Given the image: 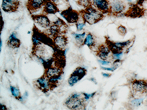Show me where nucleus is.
<instances>
[{
    "mask_svg": "<svg viewBox=\"0 0 147 110\" xmlns=\"http://www.w3.org/2000/svg\"><path fill=\"white\" fill-rule=\"evenodd\" d=\"M83 20L90 25L96 23L104 18V14L93 6L92 5L80 12Z\"/></svg>",
    "mask_w": 147,
    "mask_h": 110,
    "instance_id": "nucleus-1",
    "label": "nucleus"
},
{
    "mask_svg": "<svg viewBox=\"0 0 147 110\" xmlns=\"http://www.w3.org/2000/svg\"><path fill=\"white\" fill-rule=\"evenodd\" d=\"M86 101L83 93H75L67 98L64 105L70 110H85Z\"/></svg>",
    "mask_w": 147,
    "mask_h": 110,
    "instance_id": "nucleus-2",
    "label": "nucleus"
},
{
    "mask_svg": "<svg viewBox=\"0 0 147 110\" xmlns=\"http://www.w3.org/2000/svg\"><path fill=\"white\" fill-rule=\"evenodd\" d=\"M105 39V44L109 48L112 54L123 52L125 48L128 47L132 42V40H129L126 42H114L110 40L106 36Z\"/></svg>",
    "mask_w": 147,
    "mask_h": 110,
    "instance_id": "nucleus-3",
    "label": "nucleus"
},
{
    "mask_svg": "<svg viewBox=\"0 0 147 110\" xmlns=\"http://www.w3.org/2000/svg\"><path fill=\"white\" fill-rule=\"evenodd\" d=\"M145 12V10L136 3H130L129 9L123 15L126 17L135 19L142 17Z\"/></svg>",
    "mask_w": 147,
    "mask_h": 110,
    "instance_id": "nucleus-4",
    "label": "nucleus"
},
{
    "mask_svg": "<svg viewBox=\"0 0 147 110\" xmlns=\"http://www.w3.org/2000/svg\"><path fill=\"white\" fill-rule=\"evenodd\" d=\"M110 4V13L113 16H117L125 11L126 4L122 0H108Z\"/></svg>",
    "mask_w": 147,
    "mask_h": 110,
    "instance_id": "nucleus-5",
    "label": "nucleus"
},
{
    "mask_svg": "<svg viewBox=\"0 0 147 110\" xmlns=\"http://www.w3.org/2000/svg\"><path fill=\"white\" fill-rule=\"evenodd\" d=\"M33 84L37 89L44 93H48L50 90L53 89L49 79L44 75L35 80Z\"/></svg>",
    "mask_w": 147,
    "mask_h": 110,
    "instance_id": "nucleus-6",
    "label": "nucleus"
},
{
    "mask_svg": "<svg viewBox=\"0 0 147 110\" xmlns=\"http://www.w3.org/2000/svg\"><path fill=\"white\" fill-rule=\"evenodd\" d=\"M61 15L69 23H76L80 18V13L74 10L71 7L63 11Z\"/></svg>",
    "mask_w": 147,
    "mask_h": 110,
    "instance_id": "nucleus-7",
    "label": "nucleus"
},
{
    "mask_svg": "<svg viewBox=\"0 0 147 110\" xmlns=\"http://www.w3.org/2000/svg\"><path fill=\"white\" fill-rule=\"evenodd\" d=\"M132 87L134 93L143 94L147 93V81L144 80H135L132 82Z\"/></svg>",
    "mask_w": 147,
    "mask_h": 110,
    "instance_id": "nucleus-8",
    "label": "nucleus"
},
{
    "mask_svg": "<svg viewBox=\"0 0 147 110\" xmlns=\"http://www.w3.org/2000/svg\"><path fill=\"white\" fill-rule=\"evenodd\" d=\"M92 5L104 14H110V4L108 0H92Z\"/></svg>",
    "mask_w": 147,
    "mask_h": 110,
    "instance_id": "nucleus-9",
    "label": "nucleus"
},
{
    "mask_svg": "<svg viewBox=\"0 0 147 110\" xmlns=\"http://www.w3.org/2000/svg\"><path fill=\"white\" fill-rule=\"evenodd\" d=\"M32 19L35 23L39 25L41 28L47 29L51 25L52 23L48 17L45 14L32 15Z\"/></svg>",
    "mask_w": 147,
    "mask_h": 110,
    "instance_id": "nucleus-10",
    "label": "nucleus"
},
{
    "mask_svg": "<svg viewBox=\"0 0 147 110\" xmlns=\"http://www.w3.org/2000/svg\"><path fill=\"white\" fill-rule=\"evenodd\" d=\"M96 55L102 60H107L111 57V51L108 47L105 44L99 45L96 50Z\"/></svg>",
    "mask_w": 147,
    "mask_h": 110,
    "instance_id": "nucleus-11",
    "label": "nucleus"
},
{
    "mask_svg": "<svg viewBox=\"0 0 147 110\" xmlns=\"http://www.w3.org/2000/svg\"><path fill=\"white\" fill-rule=\"evenodd\" d=\"M47 0H28L27 7L30 13H33L44 6Z\"/></svg>",
    "mask_w": 147,
    "mask_h": 110,
    "instance_id": "nucleus-12",
    "label": "nucleus"
},
{
    "mask_svg": "<svg viewBox=\"0 0 147 110\" xmlns=\"http://www.w3.org/2000/svg\"><path fill=\"white\" fill-rule=\"evenodd\" d=\"M53 39L55 46L59 50H64L68 45V38L65 35L60 34L53 38Z\"/></svg>",
    "mask_w": 147,
    "mask_h": 110,
    "instance_id": "nucleus-13",
    "label": "nucleus"
},
{
    "mask_svg": "<svg viewBox=\"0 0 147 110\" xmlns=\"http://www.w3.org/2000/svg\"><path fill=\"white\" fill-rule=\"evenodd\" d=\"M62 68L58 66H51L45 69L44 75L49 79L62 75Z\"/></svg>",
    "mask_w": 147,
    "mask_h": 110,
    "instance_id": "nucleus-14",
    "label": "nucleus"
},
{
    "mask_svg": "<svg viewBox=\"0 0 147 110\" xmlns=\"http://www.w3.org/2000/svg\"><path fill=\"white\" fill-rule=\"evenodd\" d=\"M59 11V9L55 3L50 0H47L45 2L43 10V13L45 14H55Z\"/></svg>",
    "mask_w": 147,
    "mask_h": 110,
    "instance_id": "nucleus-15",
    "label": "nucleus"
},
{
    "mask_svg": "<svg viewBox=\"0 0 147 110\" xmlns=\"http://www.w3.org/2000/svg\"><path fill=\"white\" fill-rule=\"evenodd\" d=\"M20 5L9 2L5 0L2 1L1 8L6 13H14L17 11Z\"/></svg>",
    "mask_w": 147,
    "mask_h": 110,
    "instance_id": "nucleus-16",
    "label": "nucleus"
},
{
    "mask_svg": "<svg viewBox=\"0 0 147 110\" xmlns=\"http://www.w3.org/2000/svg\"><path fill=\"white\" fill-rule=\"evenodd\" d=\"M7 45L9 47L11 48H19L21 45V42L19 38H17L16 33H12L10 35L7 41Z\"/></svg>",
    "mask_w": 147,
    "mask_h": 110,
    "instance_id": "nucleus-17",
    "label": "nucleus"
},
{
    "mask_svg": "<svg viewBox=\"0 0 147 110\" xmlns=\"http://www.w3.org/2000/svg\"><path fill=\"white\" fill-rule=\"evenodd\" d=\"M45 34L53 38L57 35L62 34L60 28L52 23L51 25L45 32Z\"/></svg>",
    "mask_w": 147,
    "mask_h": 110,
    "instance_id": "nucleus-18",
    "label": "nucleus"
},
{
    "mask_svg": "<svg viewBox=\"0 0 147 110\" xmlns=\"http://www.w3.org/2000/svg\"><path fill=\"white\" fill-rule=\"evenodd\" d=\"M84 45H87L90 50H93V48H96L97 45L96 37L91 33H88L85 37Z\"/></svg>",
    "mask_w": 147,
    "mask_h": 110,
    "instance_id": "nucleus-19",
    "label": "nucleus"
},
{
    "mask_svg": "<svg viewBox=\"0 0 147 110\" xmlns=\"http://www.w3.org/2000/svg\"><path fill=\"white\" fill-rule=\"evenodd\" d=\"M72 35L74 37L75 44L76 46L79 48L82 47L84 45V40L85 38L86 33L84 32L82 34H76L73 33Z\"/></svg>",
    "mask_w": 147,
    "mask_h": 110,
    "instance_id": "nucleus-20",
    "label": "nucleus"
},
{
    "mask_svg": "<svg viewBox=\"0 0 147 110\" xmlns=\"http://www.w3.org/2000/svg\"><path fill=\"white\" fill-rule=\"evenodd\" d=\"M83 78V76L79 74L75 71H74L68 79V83L71 87H73Z\"/></svg>",
    "mask_w": 147,
    "mask_h": 110,
    "instance_id": "nucleus-21",
    "label": "nucleus"
},
{
    "mask_svg": "<svg viewBox=\"0 0 147 110\" xmlns=\"http://www.w3.org/2000/svg\"><path fill=\"white\" fill-rule=\"evenodd\" d=\"M45 52L44 48L41 46V45L36 46H33V54L34 56H36L37 58L39 57L43 58V56L45 54Z\"/></svg>",
    "mask_w": 147,
    "mask_h": 110,
    "instance_id": "nucleus-22",
    "label": "nucleus"
},
{
    "mask_svg": "<svg viewBox=\"0 0 147 110\" xmlns=\"http://www.w3.org/2000/svg\"><path fill=\"white\" fill-rule=\"evenodd\" d=\"M10 89L11 93L12 96L16 100L19 101L22 96L20 90L19 88L11 85L10 87Z\"/></svg>",
    "mask_w": 147,
    "mask_h": 110,
    "instance_id": "nucleus-23",
    "label": "nucleus"
},
{
    "mask_svg": "<svg viewBox=\"0 0 147 110\" xmlns=\"http://www.w3.org/2000/svg\"><path fill=\"white\" fill-rule=\"evenodd\" d=\"M77 2L79 5L85 9L92 5V0H79Z\"/></svg>",
    "mask_w": 147,
    "mask_h": 110,
    "instance_id": "nucleus-24",
    "label": "nucleus"
},
{
    "mask_svg": "<svg viewBox=\"0 0 147 110\" xmlns=\"http://www.w3.org/2000/svg\"><path fill=\"white\" fill-rule=\"evenodd\" d=\"M117 32L122 37H125L127 33V30L126 28L124 26L121 25L117 28Z\"/></svg>",
    "mask_w": 147,
    "mask_h": 110,
    "instance_id": "nucleus-25",
    "label": "nucleus"
},
{
    "mask_svg": "<svg viewBox=\"0 0 147 110\" xmlns=\"http://www.w3.org/2000/svg\"><path fill=\"white\" fill-rule=\"evenodd\" d=\"M52 23L60 28H61L62 27H64V26H67L65 22H64L61 19L59 18H57L55 21L53 22Z\"/></svg>",
    "mask_w": 147,
    "mask_h": 110,
    "instance_id": "nucleus-26",
    "label": "nucleus"
},
{
    "mask_svg": "<svg viewBox=\"0 0 147 110\" xmlns=\"http://www.w3.org/2000/svg\"><path fill=\"white\" fill-rule=\"evenodd\" d=\"M143 99H136L131 101V105L134 107H138L142 104Z\"/></svg>",
    "mask_w": 147,
    "mask_h": 110,
    "instance_id": "nucleus-27",
    "label": "nucleus"
},
{
    "mask_svg": "<svg viewBox=\"0 0 147 110\" xmlns=\"http://www.w3.org/2000/svg\"><path fill=\"white\" fill-rule=\"evenodd\" d=\"M122 54H123V52L114 53V54H112L111 53V58L112 60H114V61L115 60H120L121 57L122 56Z\"/></svg>",
    "mask_w": 147,
    "mask_h": 110,
    "instance_id": "nucleus-28",
    "label": "nucleus"
},
{
    "mask_svg": "<svg viewBox=\"0 0 147 110\" xmlns=\"http://www.w3.org/2000/svg\"><path fill=\"white\" fill-rule=\"evenodd\" d=\"M85 22L83 21V22H78L76 23V28L78 31H81L83 30L85 26Z\"/></svg>",
    "mask_w": 147,
    "mask_h": 110,
    "instance_id": "nucleus-29",
    "label": "nucleus"
},
{
    "mask_svg": "<svg viewBox=\"0 0 147 110\" xmlns=\"http://www.w3.org/2000/svg\"><path fill=\"white\" fill-rule=\"evenodd\" d=\"M96 93V92H95L91 93V94H88L87 93H83V94L84 96V99H85V101H87L92 98L93 97Z\"/></svg>",
    "mask_w": 147,
    "mask_h": 110,
    "instance_id": "nucleus-30",
    "label": "nucleus"
},
{
    "mask_svg": "<svg viewBox=\"0 0 147 110\" xmlns=\"http://www.w3.org/2000/svg\"><path fill=\"white\" fill-rule=\"evenodd\" d=\"M28 97V93L27 92L25 93L23 96H21L20 100L19 101L20 102L22 103H25L27 101V98Z\"/></svg>",
    "mask_w": 147,
    "mask_h": 110,
    "instance_id": "nucleus-31",
    "label": "nucleus"
},
{
    "mask_svg": "<svg viewBox=\"0 0 147 110\" xmlns=\"http://www.w3.org/2000/svg\"><path fill=\"white\" fill-rule=\"evenodd\" d=\"M98 62L103 65H109L111 64L110 61H107L102 60H98Z\"/></svg>",
    "mask_w": 147,
    "mask_h": 110,
    "instance_id": "nucleus-32",
    "label": "nucleus"
},
{
    "mask_svg": "<svg viewBox=\"0 0 147 110\" xmlns=\"http://www.w3.org/2000/svg\"><path fill=\"white\" fill-rule=\"evenodd\" d=\"M101 69L104 70H109V71H114V70L116 69L117 67L116 66H114L113 68H104V67H101Z\"/></svg>",
    "mask_w": 147,
    "mask_h": 110,
    "instance_id": "nucleus-33",
    "label": "nucleus"
},
{
    "mask_svg": "<svg viewBox=\"0 0 147 110\" xmlns=\"http://www.w3.org/2000/svg\"><path fill=\"white\" fill-rule=\"evenodd\" d=\"M146 1H147V0H138L136 4H138V5L140 6H142L143 3H144V2H145Z\"/></svg>",
    "mask_w": 147,
    "mask_h": 110,
    "instance_id": "nucleus-34",
    "label": "nucleus"
},
{
    "mask_svg": "<svg viewBox=\"0 0 147 110\" xmlns=\"http://www.w3.org/2000/svg\"><path fill=\"white\" fill-rule=\"evenodd\" d=\"M5 1L20 5V0H5Z\"/></svg>",
    "mask_w": 147,
    "mask_h": 110,
    "instance_id": "nucleus-35",
    "label": "nucleus"
},
{
    "mask_svg": "<svg viewBox=\"0 0 147 110\" xmlns=\"http://www.w3.org/2000/svg\"><path fill=\"white\" fill-rule=\"evenodd\" d=\"M102 76L106 77V78H109L111 76V74H109V73H102Z\"/></svg>",
    "mask_w": 147,
    "mask_h": 110,
    "instance_id": "nucleus-36",
    "label": "nucleus"
},
{
    "mask_svg": "<svg viewBox=\"0 0 147 110\" xmlns=\"http://www.w3.org/2000/svg\"><path fill=\"white\" fill-rule=\"evenodd\" d=\"M7 108L6 107L5 105H3L2 103H1V110H7Z\"/></svg>",
    "mask_w": 147,
    "mask_h": 110,
    "instance_id": "nucleus-37",
    "label": "nucleus"
},
{
    "mask_svg": "<svg viewBox=\"0 0 147 110\" xmlns=\"http://www.w3.org/2000/svg\"><path fill=\"white\" fill-rule=\"evenodd\" d=\"M90 80H91L92 82H93L95 83L96 84V79L94 78H91L90 79Z\"/></svg>",
    "mask_w": 147,
    "mask_h": 110,
    "instance_id": "nucleus-38",
    "label": "nucleus"
},
{
    "mask_svg": "<svg viewBox=\"0 0 147 110\" xmlns=\"http://www.w3.org/2000/svg\"><path fill=\"white\" fill-rule=\"evenodd\" d=\"M50 1H52V2H54V3H55V4H57V2H58V1H59V0H50Z\"/></svg>",
    "mask_w": 147,
    "mask_h": 110,
    "instance_id": "nucleus-39",
    "label": "nucleus"
},
{
    "mask_svg": "<svg viewBox=\"0 0 147 110\" xmlns=\"http://www.w3.org/2000/svg\"><path fill=\"white\" fill-rule=\"evenodd\" d=\"M127 1L129 3H132V0H127Z\"/></svg>",
    "mask_w": 147,
    "mask_h": 110,
    "instance_id": "nucleus-40",
    "label": "nucleus"
},
{
    "mask_svg": "<svg viewBox=\"0 0 147 110\" xmlns=\"http://www.w3.org/2000/svg\"><path fill=\"white\" fill-rule=\"evenodd\" d=\"M67 1H68V0H67Z\"/></svg>",
    "mask_w": 147,
    "mask_h": 110,
    "instance_id": "nucleus-41",
    "label": "nucleus"
},
{
    "mask_svg": "<svg viewBox=\"0 0 147 110\" xmlns=\"http://www.w3.org/2000/svg\"></svg>",
    "mask_w": 147,
    "mask_h": 110,
    "instance_id": "nucleus-42",
    "label": "nucleus"
}]
</instances>
